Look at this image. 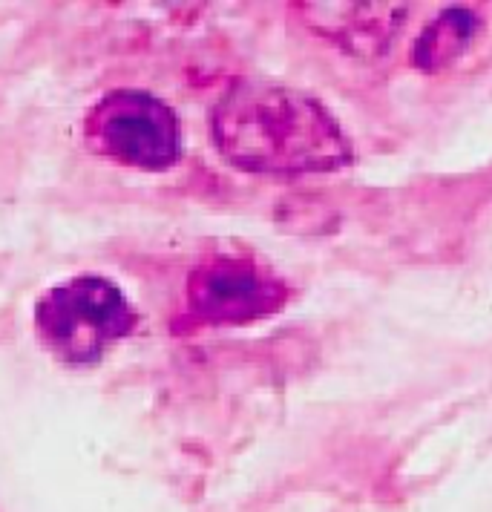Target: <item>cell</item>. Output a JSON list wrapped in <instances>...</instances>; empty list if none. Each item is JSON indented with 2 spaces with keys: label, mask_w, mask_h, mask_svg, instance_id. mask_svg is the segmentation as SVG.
Wrapping results in <instances>:
<instances>
[{
  "label": "cell",
  "mask_w": 492,
  "mask_h": 512,
  "mask_svg": "<svg viewBox=\"0 0 492 512\" xmlns=\"http://www.w3.org/2000/svg\"><path fill=\"white\" fill-rule=\"evenodd\" d=\"M213 141L228 162L257 176L331 173L352 144L314 95L274 81H234L213 110Z\"/></svg>",
  "instance_id": "6da1fadb"
},
{
  "label": "cell",
  "mask_w": 492,
  "mask_h": 512,
  "mask_svg": "<svg viewBox=\"0 0 492 512\" xmlns=\"http://www.w3.org/2000/svg\"><path fill=\"white\" fill-rule=\"evenodd\" d=\"M139 323L136 308L107 277H72L52 285L35 305V331L49 354L70 366H90Z\"/></svg>",
  "instance_id": "7a4b0ae2"
},
{
  "label": "cell",
  "mask_w": 492,
  "mask_h": 512,
  "mask_svg": "<svg viewBox=\"0 0 492 512\" xmlns=\"http://www.w3.org/2000/svg\"><path fill=\"white\" fill-rule=\"evenodd\" d=\"M87 139L101 156L141 170H164L182 156L176 113L162 98L141 90L104 95L87 116Z\"/></svg>",
  "instance_id": "3957f363"
},
{
  "label": "cell",
  "mask_w": 492,
  "mask_h": 512,
  "mask_svg": "<svg viewBox=\"0 0 492 512\" xmlns=\"http://www.w3.org/2000/svg\"><path fill=\"white\" fill-rule=\"evenodd\" d=\"M288 300L285 282L248 256L216 254L188 277V320L193 326H248L277 314Z\"/></svg>",
  "instance_id": "277c9868"
},
{
  "label": "cell",
  "mask_w": 492,
  "mask_h": 512,
  "mask_svg": "<svg viewBox=\"0 0 492 512\" xmlns=\"http://www.w3.org/2000/svg\"><path fill=\"white\" fill-rule=\"evenodd\" d=\"M481 32V18L469 9H444L415 41L412 61L423 72H441L455 64Z\"/></svg>",
  "instance_id": "5b68a950"
}]
</instances>
